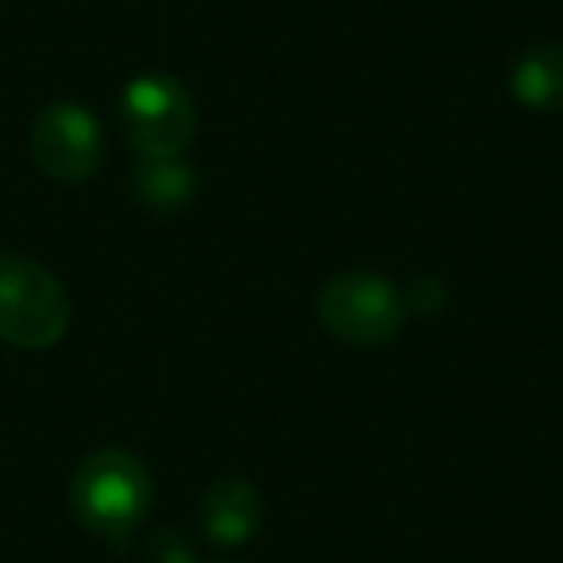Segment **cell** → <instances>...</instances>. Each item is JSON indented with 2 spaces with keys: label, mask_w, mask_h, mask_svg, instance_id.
Here are the masks:
<instances>
[{
  "label": "cell",
  "mask_w": 563,
  "mask_h": 563,
  "mask_svg": "<svg viewBox=\"0 0 563 563\" xmlns=\"http://www.w3.org/2000/svg\"><path fill=\"white\" fill-rule=\"evenodd\" d=\"M151 471L124 448H101L86 455L70 478V514L81 529L104 540H124L151 509Z\"/></svg>",
  "instance_id": "1"
},
{
  "label": "cell",
  "mask_w": 563,
  "mask_h": 563,
  "mask_svg": "<svg viewBox=\"0 0 563 563\" xmlns=\"http://www.w3.org/2000/svg\"><path fill=\"white\" fill-rule=\"evenodd\" d=\"M70 294L55 271L0 251V340L20 352H47L70 329Z\"/></svg>",
  "instance_id": "2"
},
{
  "label": "cell",
  "mask_w": 563,
  "mask_h": 563,
  "mask_svg": "<svg viewBox=\"0 0 563 563\" xmlns=\"http://www.w3.org/2000/svg\"><path fill=\"white\" fill-rule=\"evenodd\" d=\"M317 317L336 340L355 347H383L406 324V298L383 274H332L317 294Z\"/></svg>",
  "instance_id": "3"
},
{
  "label": "cell",
  "mask_w": 563,
  "mask_h": 563,
  "mask_svg": "<svg viewBox=\"0 0 563 563\" xmlns=\"http://www.w3.org/2000/svg\"><path fill=\"white\" fill-rule=\"evenodd\" d=\"M120 128L140 158L186 155L197 135V104L170 74H140L120 97Z\"/></svg>",
  "instance_id": "4"
},
{
  "label": "cell",
  "mask_w": 563,
  "mask_h": 563,
  "mask_svg": "<svg viewBox=\"0 0 563 563\" xmlns=\"http://www.w3.org/2000/svg\"><path fill=\"white\" fill-rule=\"evenodd\" d=\"M32 163L63 186H81L101 170L104 132L97 117L78 101H51L35 112L27 128Z\"/></svg>",
  "instance_id": "5"
},
{
  "label": "cell",
  "mask_w": 563,
  "mask_h": 563,
  "mask_svg": "<svg viewBox=\"0 0 563 563\" xmlns=\"http://www.w3.org/2000/svg\"><path fill=\"white\" fill-rule=\"evenodd\" d=\"M263 521L258 490L243 478H217L201 498V525L217 544H243Z\"/></svg>",
  "instance_id": "6"
},
{
  "label": "cell",
  "mask_w": 563,
  "mask_h": 563,
  "mask_svg": "<svg viewBox=\"0 0 563 563\" xmlns=\"http://www.w3.org/2000/svg\"><path fill=\"white\" fill-rule=\"evenodd\" d=\"M509 93L532 112H563V43L525 51L509 70Z\"/></svg>",
  "instance_id": "7"
},
{
  "label": "cell",
  "mask_w": 563,
  "mask_h": 563,
  "mask_svg": "<svg viewBox=\"0 0 563 563\" xmlns=\"http://www.w3.org/2000/svg\"><path fill=\"white\" fill-rule=\"evenodd\" d=\"M132 189L147 209L174 212L194 201L197 194V170L181 155L174 158H140L132 174Z\"/></svg>",
  "instance_id": "8"
}]
</instances>
